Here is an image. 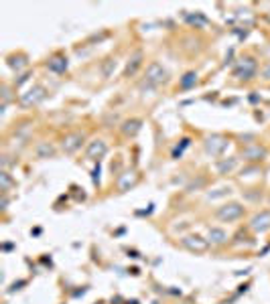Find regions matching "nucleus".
Here are the masks:
<instances>
[{
	"label": "nucleus",
	"instance_id": "nucleus-1",
	"mask_svg": "<svg viewBox=\"0 0 270 304\" xmlns=\"http://www.w3.org/2000/svg\"><path fill=\"white\" fill-rule=\"evenodd\" d=\"M244 213L246 209L240 205V203H226V205H221L217 211H216V215L219 221H238L240 217H244Z\"/></svg>",
	"mask_w": 270,
	"mask_h": 304
},
{
	"label": "nucleus",
	"instance_id": "nucleus-2",
	"mask_svg": "<svg viewBox=\"0 0 270 304\" xmlns=\"http://www.w3.org/2000/svg\"><path fill=\"white\" fill-rule=\"evenodd\" d=\"M181 246L187 248L189 252H197L199 253V252H205L209 248V241L205 237H201V235H185L181 239Z\"/></svg>",
	"mask_w": 270,
	"mask_h": 304
},
{
	"label": "nucleus",
	"instance_id": "nucleus-3",
	"mask_svg": "<svg viewBox=\"0 0 270 304\" xmlns=\"http://www.w3.org/2000/svg\"><path fill=\"white\" fill-rule=\"evenodd\" d=\"M250 229L256 233H264L270 229V211H260L250 219Z\"/></svg>",
	"mask_w": 270,
	"mask_h": 304
},
{
	"label": "nucleus",
	"instance_id": "nucleus-4",
	"mask_svg": "<svg viewBox=\"0 0 270 304\" xmlns=\"http://www.w3.org/2000/svg\"><path fill=\"white\" fill-rule=\"evenodd\" d=\"M146 81H151L155 85L167 81V71L162 69L161 63H157V61H155V63H151V65L146 67Z\"/></svg>",
	"mask_w": 270,
	"mask_h": 304
},
{
	"label": "nucleus",
	"instance_id": "nucleus-5",
	"mask_svg": "<svg viewBox=\"0 0 270 304\" xmlns=\"http://www.w3.org/2000/svg\"><path fill=\"white\" fill-rule=\"evenodd\" d=\"M226 146H228V142H226V138H221V136H209L205 140V150L212 156H219L221 152L226 150Z\"/></svg>",
	"mask_w": 270,
	"mask_h": 304
},
{
	"label": "nucleus",
	"instance_id": "nucleus-6",
	"mask_svg": "<svg viewBox=\"0 0 270 304\" xmlns=\"http://www.w3.org/2000/svg\"><path fill=\"white\" fill-rule=\"evenodd\" d=\"M43 98H45V89L37 85V87L28 89L27 94H23V96H21V103L25 105V108H31V105H37Z\"/></svg>",
	"mask_w": 270,
	"mask_h": 304
},
{
	"label": "nucleus",
	"instance_id": "nucleus-7",
	"mask_svg": "<svg viewBox=\"0 0 270 304\" xmlns=\"http://www.w3.org/2000/svg\"><path fill=\"white\" fill-rule=\"evenodd\" d=\"M254 73H256V61L254 59H244L242 63L238 65V69H236V77H240V79H252L254 77Z\"/></svg>",
	"mask_w": 270,
	"mask_h": 304
},
{
	"label": "nucleus",
	"instance_id": "nucleus-8",
	"mask_svg": "<svg viewBox=\"0 0 270 304\" xmlns=\"http://www.w3.org/2000/svg\"><path fill=\"white\" fill-rule=\"evenodd\" d=\"M81 142H83V134H69V136H65L63 138V142H61V148L67 152V154H73L80 146H81Z\"/></svg>",
	"mask_w": 270,
	"mask_h": 304
},
{
	"label": "nucleus",
	"instance_id": "nucleus-9",
	"mask_svg": "<svg viewBox=\"0 0 270 304\" xmlns=\"http://www.w3.org/2000/svg\"><path fill=\"white\" fill-rule=\"evenodd\" d=\"M209 246H223V243L228 241V233L221 229V227H209L207 229V237Z\"/></svg>",
	"mask_w": 270,
	"mask_h": 304
},
{
	"label": "nucleus",
	"instance_id": "nucleus-10",
	"mask_svg": "<svg viewBox=\"0 0 270 304\" xmlns=\"http://www.w3.org/2000/svg\"><path fill=\"white\" fill-rule=\"evenodd\" d=\"M264 156H266V150H264V148H260V146H252V148L244 150V158H246L248 162H256V160H262Z\"/></svg>",
	"mask_w": 270,
	"mask_h": 304
},
{
	"label": "nucleus",
	"instance_id": "nucleus-11",
	"mask_svg": "<svg viewBox=\"0 0 270 304\" xmlns=\"http://www.w3.org/2000/svg\"><path fill=\"white\" fill-rule=\"evenodd\" d=\"M106 150H108L106 142H104V140H94L92 144H89V148H87V154L92 156V158H96V156H104V154H106Z\"/></svg>",
	"mask_w": 270,
	"mask_h": 304
},
{
	"label": "nucleus",
	"instance_id": "nucleus-12",
	"mask_svg": "<svg viewBox=\"0 0 270 304\" xmlns=\"http://www.w3.org/2000/svg\"><path fill=\"white\" fill-rule=\"evenodd\" d=\"M49 69L55 71V73H63V71L67 69V59H63V57L51 59V61H49Z\"/></svg>",
	"mask_w": 270,
	"mask_h": 304
},
{
	"label": "nucleus",
	"instance_id": "nucleus-13",
	"mask_svg": "<svg viewBox=\"0 0 270 304\" xmlns=\"http://www.w3.org/2000/svg\"><path fill=\"white\" fill-rule=\"evenodd\" d=\"M236 164H238L236 158H230V160H228V158H223V160L217 162V171H219L221 175H228V173H232V171L236 169Z\"/></svg>",
	"mask_w": 270,
	"mask_h": 304
},
{
	"label": "nucleus",
	"instance_id": "nucleus-14",
	"mask_svg": "<svg viewBox=\"0 0 270 304\" xmlns=\"http://www.w3.org/2000/svg\"><path fill=\"white\" fill-rule=\"evenodd\" d=\"M53 152H55V150H53V146H51L49 142H41V144L37 146V156H39V158H49Z\"/></svg>",
	"mask_w": 270,
	"mask_h": 304
},
{
	"label": "nucleus",
	"instance_id": "nucleus-15",
	"mask_svg": "<svg viewBox=\"0 0 270 304\" xmlns=\"http://www.w3.org/2000/svg\"><path fill=\"white\" fill-rule=\"evenodd\" d=\"M140 130V120H132V122H126L124 124V128H122V132L126 134V136H134Z\"/></svg>",
	"mask_w": 270,
	"mask_h": 304
},
{
	"label": "nucleus",
	"instance_id": "nucleus-16",
	"mask_svg": "<svg viewBox=\"0 0 270 304\" xmlns=\"http://www.w3.org/2000/svg\"><path fill=\"white\" fill-rule=\"evenodd\" d=\"M230 191H232L230 187H223V189H217L216 193H209V195H207V199H209V201H216V199H221V197H226V195H230Z\"/></svg>",
	"mask_w": 270,
	"mask_h": 304
},
{
	"label": "nucleus",
	"instance_id": "nucleus-17",
	"mask_svg": "<svg viewBox=\"0 0 270 304\" xmlns=\"http://www.w3.org/2000/svg\"><path fill=\"white\" fill-rule=\"evenodd\" d=\"M195 81H197V75H195V73H187L185 77L181 79V87L183 89H189L191 85H195Z\"/></svg>",
	"mask_w": 270,
	"mask_h": 304
},
{
	"label": "nucleus",
	"instance_id": "nucleus-18",
	"mask_svg": "<svg viewBox=\"0 0 270 304\" xmlns=\"http://www.w3.org/2000/svg\"><path fill=\"white\" fill-rule=\"evenodd\" d=\"M140 57H142V55L138 53L136 57H134V59H132V65H128V69H126V75H132L134 71H136V67L140 65Z\"/></svg>",
	"mask_w": 270,
	"mask_h": 304
},
{
	"label": "nucleus",
	"instance_id": "nucleus-19",
	"mask_svg": "<svg viewBox=\"0 0 270 304\" xmlns=\"http://www.w3.org/2000/svg\"><path fill=\"white\" fill-rule=\"evenodd\" d=\"M134 180H136V177H134L132 173H130V177H122L120 178V189H126V185H134Z\"/></svg>",
	"mask_w": 270,
	"mask_h": 304
},
{
	"label": "nucleus",
	"instance_id": "nucleus-20",
	"mask_svg": "<svg viewBox=\"0 0 270 304\" xmlns=\"http://www.w3.org/2000/svg\"><path fill=\"white\" fill-rule=\"evenodd\" d=\"M0 177H2V191L6 193V189H8V185H10V177H8V173H2Z\"/></svg>",
	"mask_w": 270,
	"mask_h": 304
},
{
	"label": "nucleus",
	"instance_id": "nucleus-21",
	"mask_svg": "<svg viewBox=\"0 0 270 304\" xmlns=\"http://www.w3.org/2000/svg\"><path fill=\"white\" fill-rule=\"evenodd\" d=\"M262 75H264V79H270V63L264 67V71H262Z\"/></svg>",
	"mask_w": 270,
	"mask_h": 304
}]
</instances>
